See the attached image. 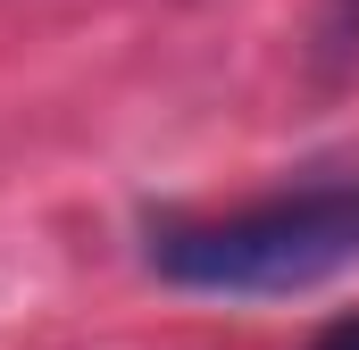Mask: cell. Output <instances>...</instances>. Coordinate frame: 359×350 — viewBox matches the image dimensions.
Segmentation results:
<instances>
[{"label":"cell","instance_id":"1","mask_svg":"<svg viewBox=\"0 0 359 350\" xmlns=\"http://www.w3.org/2000/svg\"><path fill=\"white\" fill-rule=\"evenodd\" d=\"M151 267L184 292H226V300L309 292V284L359 267V175L276 192V200H251L234 217L168 225L151 242Z\"/></svg>","mask_w":359,"mask_h":350},{"label":"cell","instance_id":"2","mask_svg":"<svg viewBox=\"0 0 359 350\" xmlns=\"http://www.w3.org/2000/svg\"><path fill=\"white\" fill-rule=\"evenodd\" d=\"M318 42H326V59H351L359 50V0H334V17H326Z\"/></svg>","mask_w":359,"mask_h":350},{"label":"cell","instance_id":"3","mask_svg":"<svg viewBox=\"0 0 359 350\" xmlns=\"http://www.w3.org/2000/svg\"><path fill=\"white\" fill-rule=\"evenodd\" d=\"M318 350H359V317H343V326H326V334H318Z\"/></svg>","mask_w":359,"mask_h":350}]
</instances>
